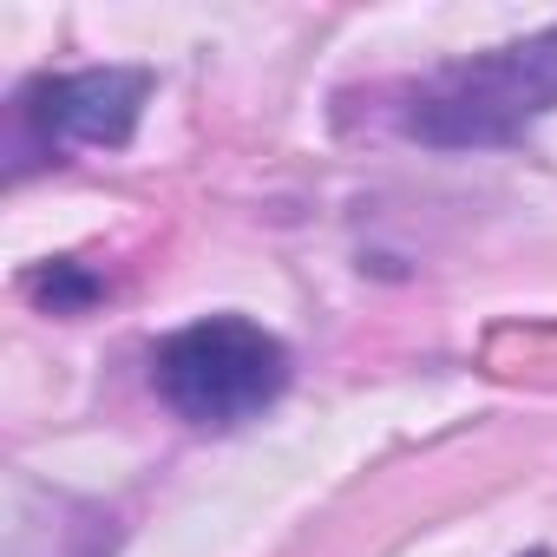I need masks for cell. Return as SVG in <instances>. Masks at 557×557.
<instances>
[{"label": "cell", "instance_id": "1", "mask_svg": "<svg viewBox=\"0 0 557 557\" xmlns=\"http://www.w3.org/2000/svg\"><path fill=\"white\" fill-rule=\"evenodd\" d=\"M557 112V21L492 53L453 60L394 99V132L426 151H505Z\"/></svg>", "mask_w": 557, "mask_h": 557}, {"label": "cell", "instance_id": "2", "mask_svg": "<svg viewBox=\"0 0 557 557\" xmlns=\"http://www.w3.org/2000/svg\"><path fill=\"white\" fill-rule=\"evenodd\" d=\"M158 400L190 426H243L289 387V348L249 315H203L151 348Z\"/></svg>", "mask_w": 557, "mask_h": 557}, {"label": "cell", "instance_id": "3", "mask_svg": "<svg viewBox=\"0 0 557 557\" xmlns=\"http://www.w3.org/2000/svg\"><path fill=\"white\" fill-rule=\"evenodd\" d=\"M151 99L145 66H79V73H34L14 92V119L40 151H119L132 145Z\"/></svg>", "mask_w": 557, "mask_h": 557}, {"label": "cell", "instance_id": "4", "mask_svg": "<svg viewBox=\"0 0 557 557\" xmlns=\"http://www.w3.org/2000/svg\"><path fill=\"white\" fill-rule=\"evenodd\" d=\"M27 296L47 302L53 315H79V309H92V302L106 296V283H99L86 262H66V256H60V262H47V269L27 275Z\"/></svg>", "mask_w": 557, "mask_h": 557}, {"label": "cell", "instance_id": "5", "mask_svg": "<svg viewBox=\"0 0 557 557\" xmlns=\"http://www.w3.org/2000/svg\"><path fill=\"white\" fill-rule=\"evenodd\" d=\"M524 557H550V550H524Z\"/></svg>", "mask_w": 557, "mask_h": 557}]
</instances>
